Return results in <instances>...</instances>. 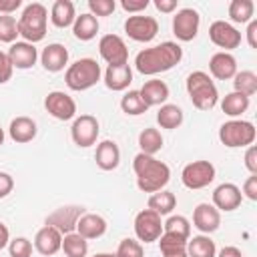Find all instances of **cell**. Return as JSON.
Here are the masks:
<instances>
[{
    "instance_id": "29",
    "label": "cell",
    "mask_w": 257,
    "mask_h": 257,
    "mask_svg": "<svg viewBox=\"0 0 257 257\" xmlns=\"http://www.w3.org/2000/svg\"><path fill=\"white\" fill-rule=\"evenodd\" d=\"M72 32L78 40H92L98 32V20L92 14H80L76 16L74 24H72Z\"/></svg>"
},
{
    "instance_id": "53",
    "label": "cell",
    "mask_w": 257,
    "mask_h": 257,
    "mask_svg": "<svg viewBox=\"0 0 257 257\" xmlns=\"http://www.w3.org/2000/svg\"><path fill=\"white\" fill-rule=\"evenodd\" d=\"M8 241H10V231H8V227L0 221V249H4V247L8 245Z\"/></svg>"
},
{
    "instance_id": "32",
    "label": "cell",
    "mask_w": 257,
    "mask_h": 257,
    "mask_svg": "<svg viewBox=\"0 0 257 257\" xmlns=\"http://www.w3.org/2000/svg\"><path fill=\"white\" fill-rule=\"evenodd\" d=\"M221 108L225 114L229 116H241L247 108H249V96L241 94V92H229L225 94V98L221 100Z\"/></svg>"
},
{
    "instance_id": "9",
    "label": "cell",
    "mask_w": 257,
    "mask_h": 257,
    "mask_svg": "<svg viewBox=\"0 0 257 257\" xmlns=\"http://www.w3.org/2000/svg\"><path fill=\"white\" fill-rule=\"evenodd\" d=\"M84 215V209L78 207V205H68V207H60L56 209L54 213H50L46 217V223L44 225H50L54 227L58 233L62 235H68V233H74L76 231V223L78 219Z\"/></svg>"
},
{
    "instance_id": "2",
    "label": "cell",
    "mask_w": 257,
    "mask_h": 257,
    "mask_svg": "<svg viewBox=\"0 0 257 257\" xmlns=\"http://www.w3.org/2000/svg\"><path fill=\"white\" fill-rule=\"evenodd\" d=\"M133 169L137 175V187L143 193L163 191V187L171 179V169L163 161H159L151 155H145V153H139L133 159Z\"/></svg>"
},
{
    "instance_id": "33",
    "label": "cell",
    "mask_w": 257,
    "mask_h": 257,
    "mask_svg": "<svg viewBox=\"0 0 257 257\" xmlns=\"http://www.w3.org/2000/svg\"><path fill=\"white\" fill-rule=\"evenodd\" d=\"M66 257H86L88 253V241L80 237L78 233H68L62 237V247Z\"/></svg>"
},
{
    "instance_id": "20",
    "label": "cell",
    "mask_w": 257,
    "mask_h": 257,
    "mask_svg": "<svg viewBox=\"0 0 257 257\" xmlns=\"http://www.w3.org/2000/svg\"><path fill=\"white\" fill-rule=\"evenodd\" d=\"M209 70L219 80L233 78L237 74V60L231 52H215L209 60Z\"/></svg>"
},
{
    "instance_id": "3",
    "label": "cell",
    "mask_w": 257,
    "mask_h": 257,
    "mask_svg": "<svg viewBox=\"0 0 257 257\" xmlns=\"http://www.w3.org/2000/svg\"><path fill=\"white\" fill-rule=\"evenodd\" d=\"M187 92H189L191 102L199 110H211L219 100V92H217L215 82L203 70H195L187 76Z\"/></svg>"
},
{
    "instance_id": "28",
    "label": "cell",
    "mask_w": 257,
    "mask_h": 257,
    "mask_svg": "<svg viewBox=\"0 0 257 257\" xmlns=\"http://www.w3.org/2000/svg\"><path fill=\"white\" fill-rule=\"evenodd\" d=\"M50 20L58 28H66V26L74 24V20H76L74 4L70 0H56L52 4V10H50Z\"/></svg>"
},
{
    "instance_id": "8",
    "label": "cell",
    "mask_w": 257,
    "mask_h": 257,
    "mask_svg": "<svg viewBox=\"0 0 257 257\" xmlns=\"http://www.w3.org/2000/svg\"><path fill=\"white\" fill-rule=\"evenodd\" d=\"M135 233H137L139 241H145V243L157 241L163 235L161 215L151 211V209H143L141 213H137V217H135Z\"/></svg>"
},
{
    "instance_id": "23",
    "label": "cell",
    "mask_w": 257,
    "mask_h": 257,
    "mask_svg": "<svg viewBox=\"0 0 257 257\" xmlns=\"http://www.w3.org/2000/svg\"><path fill=\"white\" fill-rule=\"evenodd\" d=\"M94 161H96V165H98L102 171H112V169H116L118 163H120L118 145H116L114 141H102V143L96 147Z\"/></svg>"
},
{
    "instance_id": "19",
    "label": "cell",
    "mask_w": 257,
    "mask_h": 257,
    "mask_svg": "<svg viewBox=\"0 0 257 257\" xmlns=\"http://www.w3.org/2000/svg\"><path fill=\"white\" fill-rule=\"evenodd\" d=\"M34 247L40 255H54L62 247V233H58L50 225H44L34 237Z\"/></svg>"
},
{
    "instance_id": "51",
    "label": "cell",
    "mask_w": 257,
    "mask_h": 257,
    "mask_svg": "<svg viewBox=\"0 0 257 257\" xmlns=\"http://www.w3.org/2000/svg\"><path fill=\"white\" fill-rule=\"evenodd\" d=\"M155 8L161 12H173L177 8V0H155Z\"/></svg>"
},
{
    "instance_id": "34",
    "label": "cell",
    "mask_w": 257,
    "mask_h": 257,
    "mask_svg": "<svg viewBox=\"0 0 257 257\" xmlns=\"http://www.w3.org/2000/svg\"><path fill=\"white\" fill-rule=\"evenodd\" d=\"M157 122L163 128H177L183 122V110L177 104H163L157 112Z\"/></svg>"
},
{
    "instance_id": "24",
    "label": "cell",
    "mask_w": 257,
    "mask_h": 257,
    "mask_svg": "<svg viewBox=\"0 0 257 257\" xmlns=\"http://www.w3.org/2000/svg\"><path fill=\"white\" fill-rule=\"evenodd\" d=\"M141 98L145 100L147 106H157V104H165V100L169 98V86L163 82V80H147L141 90H139Z\"/></svg>"
},
{
    "instance_id": "40",
    "label": "cell",
    "mask_w": 257,
    "mask_h": 257,
    "mask_svg": "<svg viewBox=\"0 0 257 257\" xmlns=\"http://www.w3.org/2000/svg\"><path fill=\"white\" fill-rule=\"evenodd\" d=\"M18 36V22L10 14H0V42H12Z\"/></svg>"
},
{
    "instance_id": "22",
    "label": "cell",
    "mask_w": 257,
    "mask_h": 257,
    "mask_svg": "<svg viewBox=\"0 0 257 257\" xmlns=\"http://www.w3.org/2000/svg\"><path fill=\"white\" fill-rule=\"evenodd\" d=\"M40 60H42V66H44L48 72H58V70H62V68L68 64V50H66L62 44H58V42L48 44V46L42 50Z\"/></svg>"
},
{
    "instance_id": "48",
    "label": "cell",
    "mask_w": 257,
    "mask_h": 257,
    "mask_svg": "<svg viewBox=\"0 0 257 257\" xmlns=\"http://www.w3.org/2000/svg\"><path fill=\"white\" fill-rule=\"evenodd\" d=\"M120 6L126 10V12H141L149 6V0H122Z\"/></svg>"
},
{
    "instance_id": "18",
    "label": "cell",
    "mask_w": 257,
    "mask_h": 257,
    "mask_svg": "<svg viewBox=\"0 0 257 257\" xmlns=\"http://www.w3.org/2000/svg\"><path fill=\"white\" fill-rule=\"evenodd\" d=\"M6 54H8L12 68H22V70L34 66V62L38 58V50L30 42H14Z\"/></svg>"
},
{
    "instance_id": "11",
    "label": "cell",
    "mask_w": 257,
    "mask_h": 257,
    "mask_svg": "<svg viewBox=\"0 0 257 257\" xmlns=\"http://www.w3.org/2000/svg\"><path fill=\"white\" fill-rule=\"evenodd\" d=\"M199 22H201V16L197 10L193 8H181L175 18H173V32L179 40L183 42H189L197 36L199 32Z\"/></svg>"
},
{
    "instance_id": "14",
    "label": "cell",
    "mask_w": 257,
    "mask_h": 257,
    "mask_svg": "<svg viewBox=\"0 0 257 257\" xmlns=\"http://www.w3.org/2000/svg\"><path fill=\"white\" fill-rule=\"evenodd\" d=\"M70 135H72L74 145L90 147L96 143V137H98V120L92 114H80L78 118H74Z\"/></svg>"
},
{
    "instance_id": "5",
    "label": "cell",
    "mask_w": 257,
    "mask_h": 257,
    "mask_svg": "<svg viewBox=\"0 0 257 257\" xmlns=\"http://www.w3.org/2000/svg\"><path fill=\"white\" fill-rule=\"evenodd\" d=\"M64 80L70 90H86L100 80V66L94 58H80L66 68Z\"/></svg>"
},
{
    "instance_id": "15",
    "label": "cell",
    "mask_w": 257,
    "mask_h": 257,
    "mask_svg": "<svg viewBox=\"0 0 257 257\" xmlns=\"http://www.w3.org/2000/svg\"><path fill=\"white\" fill-rule=\"evenodd\" d=\"M44 106L58 120H70L76 114V102L72 100V96H68L62 90L48 92V96L44 98Z\"/></svg>"
},
{
    "instance_id": "31",
    "label": "cell",
    "mask_w": 257,
    "mask_h": 257,
    "mask_svg": "<svg viewBox=\"0 0 257 257\" xmlns=\"http://www.w3.org/2000/svg\"><path fill=\"white\" fill-rule=\"evenodd\" d=\"M177 207V197L171 191H157L149 197V209L163 215H169L173 209Z\"/></svg>"
},
{
    "instance_id": "36",
    "label": "cell",
    "mask_w": 257,
    "mask_h": 257,
    "mask_svg": "<svg viewBox=\"0 0 257 257\" xmlns=\"http://www.w3.org/2000/svg\"><path fill=\"white\" fill-rule=\"evenodd\" d=\"M233 86H235V92H241L245 96H253L257 92V74L251 72V70H241L233 76Z\"/></svg>"
},
{
    "instance_id": "50",
    "label": "cell",
    "mask_w": 257,
    "mask_h": 257,
    "mask_svg": "<svg viewBox=\"0 0 257 257\" xmlns=\"http://www.w3.org/2000/svg\"><path fill=\"white\" fill-rule=\"evenodd\" d=\"M247 42L251 48H257V20H249L247 26Z\"/></svg>"
},
{
    "instance_id": "26",
    "label": "cell",
    "mask_w": 257,
    "mask_h": 257,
    "mask_svg": "<svg viewBox=\"0 0 257 257\" xmlns=\"http://www.w3.org/2000/svg\"><path fill=\"white\" fill-rule=\"evenodd\" d=\"M8 133L14 143H30L36 137V122L28 116H16L12 118Z\"/></svg>"
},
{
    "instance_id": "10",
    "label": "cell",
    "mask_w": 257,
    "mask_h": 257,
    "mask_svg": "<svg viewBox=\"0 0 257 257\" xmlns=\"http://www.w3.org/2000/svg\"><path fill=\"white\" fill-rule=\"evenodd\" d=\"M98 52L108 62V66H118L128 62V48L124 40L116 34H104L98 42Z\"/></svg>"
},
{
    "instance_id": "30",
    "label": "cell",
    "mask_w": 257,
    "mask_h": 257,
    "mask_svg": "<svg viewBox=\"0 0 257 257\" xmlns=\"http://www.w3.org/2000/svg\"><path fill=\"white\" fill-rule=\"evenodd\" d=\"M187 255L189 257H215L217 247L207 235H197L187 241Z\"/></svg>"
},
{
    "instance_id": "4",
    "label": "cell",
    "mask_w": 257,
    "mask_h": 257,
    "mask_svg": "<svg viewBox=\"0 0 257 257\" xmlns=\"http://www.w3.org/2000/svg\"><path fill=\"white\" fill-rule=\"evenodd\" d=\"M46 20H48V12L40 2H32L28 4L18 20V34L24 38V42H40L46 36Z\"/></svg>"
},
{
    "instance_id": "46",
    "label": "cell",
    "mask_w": 257,
    "mask_h": 257,
    "mask_svg": "<svg viewBox=\"0 0 257 257\" xmlns=\"http://www.w3.org/2000/svg\"><path fill=\"white\" fill-rule=\"evenodd\" d=\"M243 193L247 199L257 201V175H251L245 183H243Z\"/></svg>"
},
{
    "instance_id": "16",
    "label": "cell",
    "mask_w": 257,
    "mask_h": 257,
    "mask_svg": "<svg viewBox=\"0 0 257 257\" xmlns=\"http://www.w3.org/2000/svg\"><path fill=\"white\" fill-rule=\"evenodd\" d=\"M243 201V193L233 183H223L213 191V207L221 211H235Z\"/></svg>"
},
{
    "instance_id": "39",
    "label": "cell",
    "mask_w": 257,
    "mask_h": 257,
    "mask_svg": "<svg viewBox=\"0 0 257 257\" xmlns=\"http://www.w3.org/2000/svg\"><path fill=\"white\" fill-rule=\"evenodd\" d=\"M163 233H173V235H179V237L189 239V235H191V225H189L187 217H183V215H173V217H169V219L163 223Z\"/></svg>"
},
{
    "instance_id": "21",
    "label": "cell",
    "mask_w": 257,
    "mask_h": 257,
    "mask_svg": "<svg viewBox=\"0 0 257 257\" xmlns=\"http://www.w3.org/2000/svg\"><path fill=\"white\" fill-rule=\"evenodd\" d=\"M76 233L80 237H84L86 241L98 239L106 233V221H104V217H100L96 213H84L76 223Z\"/></svg>"
},
{
    "instance_id": "6",
    "label": "cell",
    "mask_w": 257,
    "mask_h": 257,
    "mask_svg": "<svg viewBox=\"0 0 257 257\" xmlns=\"http://www.w3.org/2000/svg\"><path fill=\"white\" fill-rule=\"evenodd\" d=\"M255 135H257L255 133V126L249 120H227L219 128V139L229 149L253 145Z\"/></svg>"
},
{
    "instance_id": "7",
    "label": "cell",
    "mask_w": 257,
    "mask_h": 257,
    "mask_svg": "<svg viewBox=\"0 0 257 257\" xmlns=\"http://www.w3.org/2000/svg\"><path fill=\"white\" fill-rule=\"evenodd\" d=\"M213 179H215V167L211 161H193V163L185 165V169L181 173L183 185L193 191L211 185Z\"/></svg>"
},
{
    "instance_id": "35",
    "label": "cell",
    "mask_w": 257,
    "mask_h": 257,
    "mask_svg": "<svg viewBox=\"0 0 257 257\" xmlns=\"http://www.w3.org/2000/svg\"><path fill=\"white\" fill-rule=\"evenodd\" d=\"M139 147H141V153L153 157V155H155L157 151H161V147H163V137H161V133H159L157 128H153V126L145 128V131L139 135Z\"/></svg>"
},
{
    "instance_id": "43",
    "label": "cell",
    "mask_w": 257,
    "mask_h": 257,
    "mask_svg": "<svg viewBox=\"0 0 257 257\" xmlns=\"http://www.w3.org/2000/svg\"><path fill=\"white\" fill-rule=\"evenodd\" d=\"M88 8H90L92 16L94 14L96 16H108L114 12L116 4H114V0H88Z\"/></svg>"
},
{
    "instance_id": "45",
    "label": "cell",
    "mask_w": 257,
    "mask_h": 257,
    "mask_svg": "<svg viewBox=\"0 0 257 257\" xmlns=\"http://www.w3.org/2000/svg\"><path fill=\"white\" fill-rule=\"evenodd\" d=\"M245 167L251 171V175H257V147L249 145L245 153Z\"/></svg>"
},
{
    "instance_id": "13",
    "label": "cell",
    "mask_w": 257,
    "mask_h": 257,
    "mask_svg": "<svg viewBox=\"0 0 257 257\" xmlns=\"http://www.w3.org/2000/svg\"><path fill=\"white\" fill-rule=\"evenodd\" d=\"M209 38H211V42L215 46L225 48L223 52L233 50V48H237L241 44V32L233 24H229L225 20H215L209 26Z\"/></svg>"
},
{
    "instance_id": "27",
    "label": "cell",
    "mask_w": 257,
    "mask_h": 257,
    "mask_svg": "<svg viewBox=\"0 0 257 257\" xmlns=\"http://www.w3.org/2000/svg\"><path fill=\"white\" fill-rule=\"evenodd\" d=\"M157 241H159L163 257H189L187 255V241L189 239L173 235V233H163Z\"/></svg>"
},
{
    "instance_id": "54",
    "label": "cell",
    "mask_w": 257,
    "mask_h": 257,
    "mask_svg": "<svg viewBox=\"0 0 257 257\" xmlns=\"http://www.w3.org/2000/svg\"><path fill=\"white\" fill-rule=\"evenodd\" d=\"M92 257H116V255H112V253H96Z\"/></svg>"
},
{
    "instance_id": "55",
    "label": "cell",
    "mask_w": 257,
    "mask_h": 257,
    "mask_svg": "<svg viewBox=\"0 0 257 257\" xmlns=\"http://www.w3.org/2000/svg\"><path fill=\"white\" fill-rule=\"evenodd\" d=\"M2 143H4V131L0 128V145H2Z\"/></svg>"
},
{
    "instance_id": "1",
    "label": "cell",
    "mask_w": 257,
    "mask_h": 257,
    "mask_svg": "<svg viewBox=\"0 0 257 257\" xmlns=\"http://www.w3.org/2000/svg\"><path fill=\"white\" fill-rule=\"evenodd\" d=\"M181 58H183V48L177 42H161L157 46L141 50L135 58V66L141 74L153 76L171 70L181 62Z\"/></svg>"
},
{
    "instance_id": "49",
    "label": "cell",
    "mask_w": 257,
    "mask_h": 257,
    "mask_svg": "<svg viewBox=\"0 0 257 257\" xmlns=\"http://www.w3.org/2000/svg\"><path fill=\"white\" fill-rule=\"evenodd\" d=\"M22 6V0H0V14H10Z\"/></svg>"
},
{
    "instance_id": "52",
    "label": "cell",
    "mask_w": 257,
    "mask_h": 257,
    "mask_svg": "<svg viewBox=\"0 0 257 257\" xmlns=\"http://www.w3.org/2000/svg\"><path fill=\"white\" fill-rule=\"evenodd\" d=\"M215 257H243V253L237 249V247H223L221 251H219V255H215Z\"/></svg>"
},
{
    "instance_id": "41",
    "label": "cell",
    "mask_w": 257,
    "mask_h": 257,
    "mask_svg": "<svg viewBox=\"0 0 257 257\" xmlns=\"http://www.w3.org/2000/svg\"><path fill=\"white\" fill-rule=\"evenodd\" d=\"M10 257H32V243L26 237H16L8 241Z\"/></svg>"
},
{
    "instance_id": "25",
    "label": "cell",
    "mask_w": 257,
    "mask_h": 257,
    "mask_svg": "<svg viewBox=\"0 0 257 257\" xmlns=\"http://www.w3.org/2000/svg\"><path fill=\"white\" fill-rule=\"evenodd\" d=\"M133 82V70L128 64H118V66H108L104 72V84L110 90H124Z\"/></svg>"
},
{
    "instance_id": "12",
    "label": "cell",
    "mask_w": 257,
    "mask_h": 257,
    "mask_svg": "<svg viewBox=\"0 0 257 257\" xmlns=\"http://www.w3.org/2000/svg\"><path fill=\"white\" fill-rule=\"evenodd\" d=\"M124 32L137 42H151L159 32V22L153 16H128L124 22Z\"/></svg>"
},
{
    "instance_id": "17",
    "label": "cell",
    "mask_w": 257,
    "mask_h": 257,
    "mask_svg": "<svg viewBox=\"0 0 257 257\" xmlns=\"http://www.w3.org/2000/svg\"><path fill=\"white\" fill-rule=\"evenodd\" d=\"M193 225L201 231V233H213L219 229L221 225V215L219 209H215L209 203H201L195 207L193 211Z\"/></svg>"
},
{
    "instance_id": "37",
    "label": "cell",
    "mask_w": 257,
    "mask_h": 257,
    "mask_svg": "<svg viewBox=\"0 0 257 257\" xmlns=\"http://www.w3.org/2000/svg\"><path fill=\"white\" fill-rule=\"evenodd\" d=\"M253 10H255V4L251 0H233L229 4V16L233 22H239V24H245L253 18Z\"/></svg>"
},
{
    "instance_id": "44",
    "label": "cell",
    "mask_w": 257,
    "mask_h": 257,
    "mask_svg": "<svg viewBox=\"0 0 257 257\" xmlns=\"http://www.w3.org/2000/svg\"><path fill=\"white\" fill-rule=\"evenodd\" d=\"M12 76V64L8 60V54L0 50V84L2 82H8Z\"/></svg>"
},
{
    "instance_id": "38",
    "label": "cell",
    "mask_w": 257,
    "mask_h": 257,
    "mask_svg": "<svg viewBox=\"0 0 257 257\" xmlns=\"http://www.w3.org/2000/svg\"><path fill=\"white\" fill-rule=\"evenodd\" d=\"M120 108H122V112H126V114H131V116H137V114H143V112H147V104H145V100L141 98V94H139V90H128L122 98H120Z\"/></svg>"
},
{
    "instance_id": "47",
    "label": "cell",
    "mask_w": 257,
    "mask_h": 257,
    "mask_svg": "<svg viewBox=\"0 0 257 257\" xmlns=\"http://www.w3.org/2000/svg\"><path fill=\"white\" fill-rule=\"evenodd\" d=\"M14 189V179L8 173H0V199H4L6 195H10Z\"/></svg>"
},
{
    "instance_id": "42",
    "label": "cell",
    "mask_w": 257,
    "mask_h": 257,
    "mask_svg": "<svg viewBox=\"0 0 257 257\" xmlns=\"http://www.w3.org/2000/svg\"><path fill=\"white\" fill-rule=\"evenodd\" d=\"M114 255L116 257H143V245L135 239H122Z\"/></svg>"
}]
</instances>
